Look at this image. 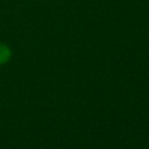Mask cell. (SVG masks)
<instances>
[{
    "label": "cell",
    "mask_w": 149,
    "mask_h": 149,
    "mask_svg": "<svg viewBox=\"0 0 149 149\" xmlns=\"http://www.w3.org/2000/svg\"><path fill=\"white\" fill-rule=\"evenodd\" d=\"M9 56H10V52H9L8 48L0 43V64L5 63L9 58Z\"/></svg>",
    "instance_id": "obj_1"
}]
</instances>
